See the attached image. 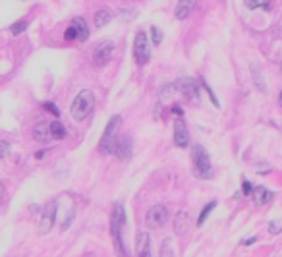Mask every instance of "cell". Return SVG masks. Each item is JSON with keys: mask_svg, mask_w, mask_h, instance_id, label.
<instances>
[{"mask_svg": "<svg viewBox=\"0 0 282 257\" xmlns=\"http://www.w3.org/2000/svg\"><path fill=\"white\" fill-rule=\"evenodd\" d=\"M151 33H153V43H155V45H160V41H162V33H160L159 27H151Z\"/></svg>", "mask_w": 282, "mask_h": 257, "instance_id": "cb8c5ba5", "label": "cell"}, {"mask_svg": "<svg viewBox=\"0 0 282 257\" xmlns=\"http://www.w3.org/2000/svg\"><path fill=\"white\" fill-rule=\"evenodd\" d=\"M134 56H136V62L143 66L149 62L151 58V47H149V39L145 35V31H140L136 35V41H134Z\"/></svg>", "mask_w": 282, "mask_h": 257, "instance_id": "8992f818", "label": "cell"}, {"mask_svg": "<svg viewBox=\"0 0 282 257\" xmlns=\"http://www.w3.org/2000/svg\"><path fill=\"white\" fill-rule=\"evenodd\" d=\"M93 105H95L93 93L89 91V89L79 91V95L75 97V101L71 103V116H73L77 122L85 120L89 116V112H91V109H93Z\"/></svg>", "mask_w": 282, "mask_h": 257, "instance_id": "3957f363", "label": "cell"}, {"mask_svg": "<svg viewBox=\"0 0 282 257\" xmlns=\"http://www.w3.org/2000/svg\"><path fill=\"white\" fill-rule=\"evenodd\" d=\"M87 37H89V27L87 21L83 18L71 19V23L68 25V29L64 33L66 41H79V43H83V41H87Z\"/></svg>", "mask_w": 282, "mask_h": 257, "instance_id": "5b68a950", "label": "cell"}, {"mask_svg": "<svg viewBox=\"0 0 282 257\" xmlns=\"http://www.w3.org/2000/svg\"><path fill=\"white\" fill-rule=\"evenodd\" d=\"M246 6L249 10H255V8H263V10H271V4L269 2H246Z\"/></svg>", "mask_w": 282, "mask_h": 257, "instance_id": "7402d4cb", "label": "cell"}, {"mask_svg": "<svg viewBox=\"0 0 282 257\" xmlns=\"http://www.w3.org/2000/svg\"><path fill=\"white\" fill-rule=\"evenodd\" d=\"M279 103L282 105V91H281V97H279Z\"/></svg>", "mask_w": 282, "mask_h": 257, "instance_id": "f546056e", "label": "cell"}, {"mask_svg": "<svg viewBox=\"0 0 282 257\" xmlns=\"http://www.w3.org/2000/svg\"><path fill=\"white\" fill-rule=\"evenodd\" d=\"M51 135H53V141H60L66 137V128L56 120V122H51Z\"/></svg>", "mask_w": 282, "mask_h": 257, "instance_id": "e0dca14e", "label": "cell"}, {"mask_svg": "<svg viewBox=\"0 0 282 257\" xmlns=\"http://www.w3.org/2000/svg\"><path fill=\"white\" fill-rule=\"evenodd\" d=\"M110 19H112V14H110L108 10H101V12H97V14H95V27H97V29L105 27Z\"/></svg>", "mask_w": 282, "mask_h": 257, "instance_id": "ac0fdd59", "label": "cell"}, {"mask_svg": "<svg viewBox=\"0 0 282 257\" xmlns=\"http://www.w3.org/2000/svg\"><path fill=\"white\" fill-rule=\"evenodd\" d=\"M253 199H255L257 205H265V203H269L271 199H273V193H271L267 188L259 186V188H255V190H253Z\"/></svg>", "mask_w": 282, "mask_h": 257, "instance_id": "9a60e30c", "label": "cell"}, {"mask_svg": "<svg viewBox=\"0 0 282 257\" xmlns=\"http://www.w3.org/2000/svg\"><path fill=\"white\" fill-rule=\"evenodd\" d=\"M25 27H27V21H18V23H14V25L10 27V31H12L14 35H19L21 31H25Z\"/></svg>", "mask_w": 282, "mask_h": 257, "instance_id": "603a6c76", "label": "cell"}, {"mask_svg": "<svg viewBox=\"0 0 282 257\" xmlns=\"http://www.w3.org/2000/svg\"><path fill=\"white\" fill-rule=\"evenodd\" d=\"M43 107H45V109L49 110V112H53L54 116H58V114H60V110L56 109V107H54L53 103H45V105H43Z\"/></svg>", "mask_w": 282, "mask_h": 257, "instance_id": "484cf974", "label": "cell"}, {"mask_svg": "<svg viewBox=\"0 0 282 257\" xmlns=\"http://www.w3.org/2000/svg\"><path fill=\"white\" fill-rule=\"evenodd\" d=\"M172 112H174V114H184L182 107H178V105H174V107H172Z\"/></svg>", "mask_w": 282, "mask_h": 257, "instance_id": "83f0119b", "label": "cell"}, {"mask_svg": "<svg viewBox=\"0 0 282 257\" xmlns=\"http://www.w3.org/2000/svg\"><path fill=\"white\" fill-rule=\"evenodd\" d=\"M114 153L122 159V161H128L132 157V139L130 137H118L116 143H114Z\"/></svg>", "mask_w": 282, "mask_h": 257, "instance_id": "4fadbf2b", "label": "cell"}, {"mask_svg": "<svg viewBox=\"0 0 282 257\" xmlns=\"http://www.w3.org/2000/svg\"><path fill=\"white\" fill-rule=\"evenodd\" d=\"M54 217H56V203L51 201L45 207V211H43V219H41V224H39L41 234L51 232V228H53V224H54Z\"/></svg>", "mask_w": 282, "mask_h": 257, "instance_id": "9c48e42d", "label": "cell"}, {"mask_svg": "<svg viewBox=\"0 0 282 257\" xmlns=\"http://www.w3.org/2000/svg\"><path fill=\"white\" fill-rule=\"evenodd\" d=\"M174 228L178 234H186L188 232V213H180L174 220Z\"/></svg>", "mask_w": 282, "mask_h": 257, "instance_id": "d6986e66", "label": "cell"}, {"mask_svg": "<svg viewBox=\"0 0 282 257\" xmlns=\"http://www.w3.org/2000/svg\"><path fill=\"white\" fill-rule=\"evenodd\" d=\"M120 128V116H112L110 120H108V124H106V129L105 133H103V137H101V143H99V149L105 153V155H110V153H114V143H116V131Z\"/></svg>", "mask_w": 282, "mask_h": 257, "instance_id": "277c9868", "label": "cell"}, {"mask_svg": "<svg viewBox=\"0 0 282 257\" xmlns=\"http://www.w3.org/2000/svg\"><path fill=\"white\" fill-rule=\"evenodd\" d=\"M8 151H10V145H8V141L0 139V159H4V157L8 155Z\"/></svg>", "mask_w": 282, "mask_h": 257, "instance_id": "d4e9b609", "label": "cell"}, {"mask_svg": "<svg viewBox=\"0 0 282 257\" xmlns=\"http://www.w3.org/2000/svg\"><path fill=\"white\" fill-rule=\"evenodd\" d=\"M136 254L138 257H153L151 256V242H149V234L145 230H140L136 236Z\"/></svg>", "mask_w": 282, "mask_h": 257, "instance_id": "30bf717a", "label": "cell"}, {"mask_svg": "<svg viewBox=\"0 0 282 257\" xmlns=\"http://www.w3.org/2000/svg\"><path fill=\"white\" fill-rule=\"evenodd\" d=\"M251 190H253V188H251V184L247 182V180H244V193L249 195V193H251Z\"/></svg>", "mask_w": 282, "mask_h": 257, "instance_id": "4316f807", "label": "cell"}, {"mask_svg": "<svg viewBox=\"0 0 282 257\" xmlns=\"http://www.w3.org/2000/svg\"><path fill=\"white\" fill-rule=\"evenodd\" d=\"M33 135H35L37 141L41 143H49L53 141V135H51V122H39L33 129Z\"/></svg>", "mask_w": 282, "mask_h": 257, "instance_id": "5bb4252c", "label": "cell"}, {"mask_svg": "<svg viewBox=\"0 0 282 257\" xmlns=\"http://www.w3.org/2000/svg\"><path fill=\"white\" fill-rule=\"evenodd\" d=\"M194 10V2L192 0H182L176 4V18L178 19H186L190 16V12Z\"/></svg>", "mask_w": 282, "mask_h": 257, "instance_id": "2e32d148", "label": "cell"}, {"mask_svg": "<svg viewBox=\"0 0 282 257\" xmlns=\"http://www.w3.org/2000/svg\"><path fill=\"white\" fill-rule=\"evenodd\" d=\"M160 257H174V252H172V248H170V238H166L164 242H162Z\"/></svg>", "mask_w": 282, "mask_h": 257, "instance_id": "ffe728a7", "label": "cell"}, {"mask_svg": "<svg viewBox=\"0 0 282 257\" xmlns=\"http://www.w3.org/2000/svg\"><path fill=\"white\" fill-rule=\"evenodd\" d=\"M174 89H178V91H182L186 97H194V99H197V83H195L192 77H182V79H178L176 83H174Z\"/></svg>", "mask_w": 282, "mask_h": 257, "instance_id": "8fae6325", "label": "cell"}, {"mask_svg": "<svg viewBox=\"0 0 282 257\" xmlns=\"http://www.w3.org/2000/svg\"><path fill=\"white\" fill-rule=\"evenodd\" d=\"M192 159H194V170L195 176L205 180V178H211L212 174V166L209 161V155H207V149L203 145H195L192 149Z\"/></svg>", "mask_w": 282, "mask_h": 257, "instance_id": "7a4b0ae2", "label": "cell"}, {"mask_svg": "<svg viewBox=\"0 0 282 257\" xmlns=\"http://www.w3.org/2000/svg\"><path fill=\"white\" fill-rule=\"evenodd\" d=\"M174 143L178 147H188L190 145V131L186 128L184 120H178L174 124Z\"/></svg>", "mask_w": 282, "mask_h": 257, "instance_id": "7c38bea8", "label": "cell"}, {"mask_svg": "<svg viewBox=\"0 0 282 257\" xmlns=\"http://www.w3.org/2000/svg\"><path fill=\"white\" fill-rule=\"evenodd\" d=\"M145 219H147V226L149 228H160L168 220V211H166L164 205H155V207L149 209V213H147Z\"/></svg>", "mask_w": 282, "mask_h": 257, "instance_id": "52a82bcc", "label": "cell"}, {"mask_svg": "<svg viewBox=\"0 0 282 257\" xmlns=\"http://www.w3.org/2000/svg\"><path fill=\"white\" fill-rule=\"evenodd\" d=\"M2 195H4V186H2V182H0V199H2Z\"/></svg>", "mask_w": 282, "mask_h": 257, "instance_id": "f1b7e54d", "label": "cell"}, {"mask_svg": "<svg viewBox=\"0 0 282 257\" xmlns=\"http://www.w3.org/2000/svg\"><path fill=\"white\" fill-rule=\"evenodd\" d=\"M112 53H114V43L106 41L103 45H99V47L93 51V64H95V66H105L106 62H110Z\"/></svg>", "mask_w": 282, "mask_h": 257, "instance_id": "ba28073f", "label": "cell"}, {"mask_svg": "<svg viewBox=\"0 0 282 257\" xmlns=\"http://www.w3.org/2000/svg\"><path fill=\"white\" fill-rule=\"evenodd\" d=\"M214 205H216V203H214V201H211V203H209V207H205V209H203V213H201V217H199V220H197V226H201V224L205 222V219L209 217V213H211L212 209H214Z\"/></svg>", "mask_w": 282, "mask_h": 257, "instance_id": "44dd1931", "label": "cell"}, {"mask_svg": "<svg viewBox=\"0 0 282 257\" xmlns=\"http://www.w3.org/2000/svg\"><path fill=\"white\" fill-rule=\"evenodd\" d=\"M124 224H126V211L120 203L114 205L112 209V220H110V230H112V240H114V248L118 252L120 257H126V250H124V242H122V230Z\"/></svg>", "mask_w": 282, "mask_h": 257, "instance_id": "6da1fadb", "label": "cell"}]
</instances>
